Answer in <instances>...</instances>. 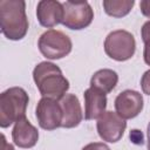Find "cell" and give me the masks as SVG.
Instances as JSON below:
<instances>
[{
    "instance_id": "obj_1",
    "label": "cell",
    "mask_w": 150,
    "mask_h": 150,
    "mask_svg": "<svg viewBox=\"0 0 150 150\" xmlns=\"http://www.w3.org/2000/svg\"><path fill=\"white\" fill-rule=\"evenodd\" d=\"M1 33L8 40H21L28 30L26 2L22 0H0Z\"/></svg>"
},
{
    "instance_id": "obj_2",
    "label": "cell",
    "mask_w": 150,
    "mask_h": 150,
    "mask_svg": "<svg viewBox=\"0 0 150 150\" xmlns=\"http://www.w3.org/2000/svg\"><path fill=\"white\" fill-rule=\"evenodd\" d=\"M34 82L43 97L61 100L69 89V82L62 70L52 62H40L33 70Z\"/></svg>"
},
{
    "instance_id": "obj_3",
    "label": "cell",
    "mask_w": 150,
    "mask_h": 150,
    "mask_svg": "<svg viewBox=\"0 0 150 150\" xmlns=\"http://www.w3.org/2000/svg\"><path fill=\"white\" fill-rule=\"evenodd\" d=\"M28 94L21 87H12L0 95V127L7 128L12 123L26 117Z\"/></svg>"
},
{
    "instance_id": "obj_4",
    "label": "cell",
    "mask_w": 150,
    "mask_h": 150,
    "mask_svg": "<svg viewBox=\"0 0 150 150\" xmlns=\"http://www.w3.org/2000/svg\"><path fill=\"white\" fill-rule=\"evenodd\" d=\"M136 50V41L131 33L117 29L108 34L104 41L105 54L116 61H127L131 59Z\"/></svg>"
},
{
    "instance_id": "obj_5",
    "label": "cell",
    "mask_w": 150,
    "mask_h": 150,
    "mask_svg": "<svg viewBox=\"0 0 150 150\" xmlns=\"http://www.w3.org/2000/svg\"><path fill=\"white\" fill-rule=\"evenodd\" d=\"M41 54L50 60H59L71 52V40L61 30L49 29L45 32L38 42Z\"/></svg>"
},
{
    "instance_id": "obj_6",
    "label": "cell",
    "mask_w": 150,
    "mask_h": 150,
    "mask_svg": "<svg viewBox=\"0 0 150 150\" xmlns=\"http://www.w3.org/2000/svg\"><path fill=\"white\" fill-rule=\"evenodd\" d=\"M63 7V18L62 25L69 29L80 30L88 27L93 19L94 12L89 2H74V1H66L62 4Z\"/></svg>"
},
{
    "instance_id": "obj_7",
    "label": "cell",
    "mask_w": 150,
    "mask_h": 150,
    "mask_svg": "<svg viewBox=\"0 0 150 150\" xmlns=\"http://www.w3.org/2000/svg\"><path fill=\"white\" fill-rule=\"evenodd\" d=\"M127 128V122L122 118L117 112L114 111H105L96 123V129L98 136L109 143L118 142Z\"/></svg>"
},
{
    "instance_id": "obj_8",
    "label": "cell",
    "mask_w": 150,
    "mask_h": 150,
    "mask_svg": "<svg viewBox=\"0 0 150 150\" xmlns=\"http://www.w3.org/2000/svg\"><path fill=\"white\" fill-rule=\"evenodd\" d=\"M36 118L39 125L45 130H54L61 127L62 109L60 102L54 98L42 97L36 105Z\"/></svg>"
},
{
    "instance_id": "obj_9",
    "label": "cell",
    "mask_w": 150,
    "mask_h": 150,
    "mask_svg": "<svg viewBox=\"0 0 150 150\" xmlns=\"http://www.w3.org/2000/svg\"><path fill=\"white\" fill-rule=\"evenodd\" d=\"M116 112L124 120L136 117L143 109V96L136 90H124L115 100Z\"/></svg>"
},
{
    "instance_id": "obj_10",
    "label": "cell",
    "mask_w": 150,
    "mask_h": 150,
    "mask_svg": "<svg viewBox=\"0 0 150 150\" xmlns=\"http://www.w3.org/2000/svg\"><path fill=\"white\" fill-rule=\"evenodd\" d=\"M36 16L41 26L52 28L62 22V4L56 0H41L36 6Z\"/></svg>"
},
{
    "instance_id": "obj_11",
    "label": "cell",
    "mask_w": 150,
    "mask_h": 150,
    "mask_svg": "<svg viewBox=\"0 0 150 150\" xmlns=\"http://www.w3.org/2000/svg\"><path fill=\"white\" fill-rule=\"evenodd\" d=\"M59 102L62 109L61 127L67 128V129L77 127L83 118L81 104H80L77 96L73 94H66Z\"/></svg>"
},
{
    "instance_id": "obj_12",
    "label": "cell",
    "mask_w": 150,
    "mask_h": 150,
    "mask_svg": "<svg viewBox=\"0 0 150 150\" xmlns=\"http://www.w3.org/2000/svg\"><path fill=\"white\" fill-rule=\"evenodd\" d=\"M12 138L16 146L22 149L33 148L39 139V131L38 129L25 117L18 122L12 131Z\"/></svg>"
},
{
    "instance_id": "obj_13",
    "label": "cell",
    "mask_w": 150,
    "mask_h": 150,
    "mask_svg": "<svg viewBox=\"0 0 150 150\" xmlns=\"http://www.w3.org/2000/svg\"><path fill=\"white\" fill-rule=\"evenodd\" d=\"M84 118L87 121L100 118L107 108V96L104 93L95 89L88 88L84 94Z\"/></svg>"
},
{
    "instance_id": "obj_14",
    "label": "cell",
    "mask_w": 150,
    "mask_h": 150,
    "mask_svg": "<svg viewBox=\"0 0 150 150\" xmlns=\"http://www.w3.org/2000/svg\"><path fill=\"white\" fill-rule=\"evenodd\" d=\"M118 82V75L112 69H100L90 79V87L104 94L110 93Z\"/></svg>"
},
{
    "instance_id": "obj_15",
    "label": "cell",
    "mask_w": 150,
    "mask_h": 150,
    "mask_svg": "<svg viewBox=\"0 0 150 150\" xmlns=\"http://www.w3.org/2000/svg\"><path fill=\"white\" fill-rule=\"evenodd\" d=\"M105 13L114 18H122L129 14L135 5L134 0H103L102 2Z\"/></svg>"
},
{
    "instance_id": "obj_16",
    "label": "cell",
    "mask_w": 150,
    "mask_h": 150,
    "mask_svg": "<svg viewBox=\"0 0 150 150\" xmlns=\"http://www.w3.org/2000/svg\"><path fill=\"white\" fill-rule=\"evenodd\" d=\"M141 87L144 94L150 96V69L146 70L141 79Z\"/></svg>"
},
{
    "instance_id": "obj_17",
    "label": "cell",
    "mask_w": 150,
    "mask_h": 150,
    "mask_svg": "<svg viewBox=\"0 0 150 150\" xmlns=\"http://www.w3.org/2000/svg\"><path fill=\"white\" fill-rule=\"evenodd\" d=\"M82 150H110V148L104 143L94 142V143H89L86 146H83Z\"/></svg>"
},
{
    "instance_id": "obj_18",
    "label": "cell",
    "mask_w": 150,
    "mask_h": 150,
    "mask_svg": "<svg viewBox=\"0 0 150 150\" xmlns=\"http://www.w3.org/2000/svg\"><path fill=\"white\" fill-rule=\"evenodd\" d=\"M141 35H142V40L145 43L150 42V20L146 21L143 26H142V29H141Z\"/></svg>"
},
{
    "instance_id": "obj_19",
    "label": "cell",
    "mask_w": 150,
    "mask_h": 150,
    "mask_svg": "<svg viewBox=\"0 0 150 150\" xmlns=\"http://www.w3.org/2000/svg\"><path fill=\"white\" fill-rule=\"evenodd\" d=\"M139 8L144 16L150 18V0H142L139 2Z\"/></svg>"
},
{
    "instance_id": "obj_20",
    "label": "cell",
    "mask_w": 150,
    "mask_h": 150,
    "mask_svg": "<svg viewBox=\"0 0 150 150\" xmlns=\"http://www.w3.org/2000/svg\"><path fill=\"white\" fill-rule=\"evenodd\" d=\"M130 138L132 139V142L138 143V144H143V135L141 131L138 130H131L130 131Z\"/></svg>"
},
{
    "instance_id": "obj_21",
    "label": "cell",
    "mask_w": 150,
    "mask_h": 150,
    "mask_svg": "<svg viewBox=\"0 0 150 150\" xmlns=\"http://www.w3.org/2000/svg\"><path fill=\"white\" fill-rule=\"evenodd\" d=\"M0 150H14V146L9 143H7L5 135L1 134V144H0Z\"/></svg>"
},
{
    "instance_id": "obj_22",
    "label": "cell",
    "mask_w": 150,
    "mask_h": 150,
    "mask_svg": "<svg viewBox=\"0 0 150 150\" xmlns=\"http://www.w3.org/2000/svg\"><path fill=\"white\" fill-rule=\"evenodd\" d=\"M143 57L146 64L150 66V42L144 45V52H143Z\"/></svg>"
},
{
    "instance_id": "obj_23",
    "label": "cell",
    "mask_w": 150,
    "mask_h": 150,
    "mask_svg": "<svg viewBox=\"0 0 150 150\" xmlns=\"http://www.w3.org/2000/svg\"><path fill=\"white\" fill-rule=\"evenodd\" d=\"M146 135H148V150H150V122H149V124H148Z\"/></svg>"
}]
</instances>
